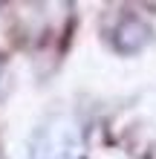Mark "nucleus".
Listing matches in <instances>:
<instances>
[{"label":"nucleus","instance_id":"obj_1","mask_svg":"<svg viewBox=\"0 0 156 159\" xmlns=\"http://www.w3.org/2000/svg\"><path fill=\"white\" fill-rule=\"evenodd\" d=\"M32 159H78V139L69 127H49L35 142Z\"/></svg>","mask_w":156,"mask_h":159}]
</instances>
